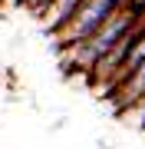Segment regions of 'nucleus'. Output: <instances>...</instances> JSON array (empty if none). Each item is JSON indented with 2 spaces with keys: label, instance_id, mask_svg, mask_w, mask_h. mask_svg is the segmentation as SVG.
<instances>
[{
  "label": "nucleus",
  "instance_id": "obj_4",
  "mask_svg": "<svg viewBox=\"0 0 145 149\" xmlns=\"http://www.w3.org/2000/svg\"><path fill=\"white\" fill-rule=\"evenodd\" d=\"M23 7H27V10H30L33 17H46V10L53 7V0H27Z\"/></svg>",
  "mask_w": 145,
  "mask_h": 149
},
{
  "label": "nucleus",
  "instance_id": "obj_1",
  "mask_svg": "<svg viewBox=\"0 0 145 149\" xmlns=\"http://www.w3.org/2000/svg\"><path fill=\"white\" fill-rule=\"evenodd\" d=\"M142 7H145V3H139V0H125V3L119 7V10L109 17V20L102 23L96 33H92V37H86L82 43H76V47H69V50H63L66 66H69V70H79V73L89 76L92 66H96L102 56L112 53V47L135 27V20H139Z\"/></svg>",
  "mask_w": 145,
  "mask_h": 149
},
{
  "label": "nucleus",
  "instance_id": "obj_3",
  "mask_svg": "<svg viewBox=\"0 0 145 149\" xmlns=\"http://www.w3.org/2000/svg\"><path fill=\"white\" fill-rule=\"evenodd\" d=\"M79 7H82V0H53V7L46 10L43 20H46L53 30H59V27H66V23L76 17V10H79Z\"/></svg>",
  "mask_w": 145,
  "mask_h": 149
},
{
  "label": "nucleus",
  "instance_id": "obj_2",
  "mask_svg": "<svg viewBox=\"0 0 145 149\" xmlns=\"http://www.w3.org/2000/svg\"><path fill=\"white\" fill-rule=\"evenodd\" d=\"M122 3H125V0H82V7L76 10V17L66 23V27L56 30L59 50H69V47H76V43H82L86 37H92V33H96Z\"/></svg>",
  "mask_w": 145,
  "mask_h": 149
},
{
  "label": "nucleus",
  "instance_id": "obj_5",
  "mask_svg": "<svg viewBox=\"0 0 145 149\" xmlns=\"http://www.w3.org/2000/svg\"><path fill=\"white\" fill-rule=\"evenodd\" d=\"M3 3H10V7H23L27 0H3Z\"/></svg>",
  "mask_w": 145,
  "mask_h": 149
}]
</instances>
